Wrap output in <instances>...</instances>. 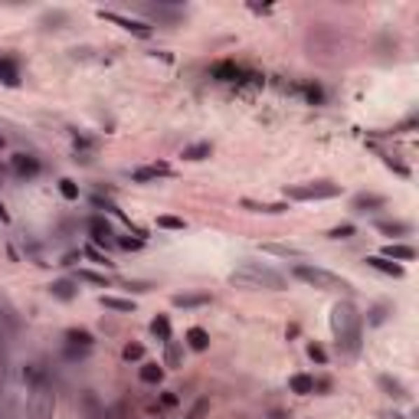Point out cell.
<instances>
[{"label": "cell", "instance_id": "39", "mask_svg": "<svg viewBox=\"0 0 419 419\" xmlns=\"http://www.w3.org/2000/svg\"><path fill=\"white\" fill-rule=\"evenodd\" d=\"M308 357L318 360V364H328V354H324V348H318V344H308Z\"/></svg>", "mask_w": 419, "mask_h": 419}, {"label": "cell", "instance_id": "26", "mask_svg": "<svg viewBox=\"0 0 419 419\" xmlns=\"http://www.w3.org/2000/svg\"><path fill=\"white\" fill-rule=\"evenodd\" d=\"M66 341H69V344H76V348H85V350L95 344V338H92L89 331H82V328H69V331H66Z\"/></svg>", "mask_w": 419, "mask_h": 419}, {"label": "cell", "instance_id": "8", "mask_svg": "<svg viewBox=\"0 0 419 419\" xmlns=\"http://www.w3.org/2000/svg\"><path fill=\"white\" fill-rule=\"evenodd\" d=\"M99 17L115 23V27H121V30L135 33V36H151V23H141V20H135V17H121V13H115V11H99Z\"/></svg>", "mask_w": 419, "mask_h": 419}, {"label": "cell", "instance_id": "42", "mask_svg": "<svg viewBox=\"0 0 419 419\" xmlns=\"http://www.w3.org/2000/svg\"><path fill=\"white\" fill-rule=\"evenodd\" d=\"M387 321V308H373L370 311V324H383Z\"/></svg>", "mask_w": 419, "mask_h": 419}, {"label": "cell", "instance_id": "14", "mask_svg": "<svg viewBox=\"0 0 419 419\" xmlns=\"http://www.w3.org/2000/svg\"><path fill=\"white\" fill-rule=\"evenodd\" d=\"M89 233H92V246H109L111 242V226L105 217H92L89 220Z\"/></svg>", "mask_w": 419, "mask_h": 419}, {"label": "cell", "instance_id": "23", "mask_svg": "<svg viewBox=\"0 0 419 419\" xmlns=\"http://www.w3.org/2000/svg\"><path fill=\"white\" fill-rule=\"evenodd\" d=\"M213 76H217L220 82H236L242 76V69L236 66V62H217V66H213Z\"/></svg>", "mask_w": 419, "mask_h": 419}, {"label": "cell", "instance_id": "1", "mask_svg": "<svg viewBox=\"0 0 419 419\" xmlns=\"http://www.w3.org/2000/svg\"><path fill=\"white\" fill-rule=\"evenodd\" d=\"M331 334L338 341V348L348 354V357H357L360 354V334H364V318L360 311L350 305V301H338L331 308Z\"/></svg>", "mask_w": 419, "mask_h": 419}, {"label": "cell", "instance_id": "50", "mask_svg": "<svg viewBox=\"0 0 419 419\" xmlns=\"http://www.w3.org/2000/svg\"><path fill=\"white\" fill-rule=\"evenodd\" d=\"M0 177H4V167H0Z\"/></svg>", "mask_w": 419, "mask_h": 419}, {"label": "cell", "instance_id": "36", "mask_svg": "<svg viewBox=\"0 0 419 419\" xmlns=\"http://www.w3.org/2000/svg\"><path fill=\"white\" fill-rule=\"evenodd\" d=\"M121 357H125V360H141V357H144V348H141V344H125Z\"/></svg>", "mask_w": 419, "mask_h": 419}, {"label": "cell", "instance_id": "46", "mask_svg": "<svg viewBox=\"0 0 419 419\" xmlns=\"http://www.w3.org/2000/svg\"><path fill=\"white\" fill-rule=\"evenodd\" d=\"M0 419H17V416H13V403H7V406H4V413H0Z\"/></svg>", "mask_w": 419, "mask_h": 419}, {"label": "cell", "instance_id": "37", "mask_svg": "<svg viewBox=\"0 0 419 419\" xmlns=\"http://www.w3.org/2000/svg\"><path fill=\"white\" fill-rule=\"evenodd\" d=\"M4 383H7V348L0 344V393H4Z\"/></svg>", "mask_w": 419, "mask_h": 419}, {"label": "cell", "instance_id": "13", "mask_svg": "<svg viewBox=\"0 0 419 419\" xmlns=\"http://www.w3.org/2000/svg\"><path fill=\"white\" fill-rule=\"evenodd\" d=\"M242 210H249V213H266V217H282V213H289V203H262V200H242Z\"/></svg>", "mask_w": 419, "mask_h": 419}, {"label": "cell", "instance_id": "30", "mask_svg": "<svg viewBox=\"0 0 419 419\" xmlns=\"http://www.w3.org/2000/svg\"><path fill=\"white\" fill-rule=\"evenodd\" d=\"M151 334L160 341H170V321L164 318V315H158V318L151 321Z\"/></svg>", "mask_w": 419, "mask_h": 419}, {"label": "cell", "instance_id": "3", "mask_svg": "<svg viewBox=\"0 0 419 419\" xmlns=\"http://www.w3.org/2000/svg\"><path fill=\"white\" fill-rule=\"evenodd\" d=\"M291 275H295L298 282H305V285H311V289H318V291H341V295H354V285H350L344 275L321 269V266L298 262V266L291 269Z\"/></svg>", "mask_w": 419, "mask_h": 419}, {"label": "cell", "instance_id": "32", "mask_svg": "<svg viewBox=\"0 0 419 419\" xmlns=\"http://www.w3.org/2000/svg\"><path fill=\"white\" fill-rule=\"evenodd\" d=\"M60 193L66 200H79V184H76V180H69V177H62L60 180Z\"/></svg>", "mask_w": 419, "mask_h": 419}, {"label": "cell", "instance_id": "20", "mask_svg": "<svg viewBox=\"0 0 419 419\" xmlns=\"http://www.w3.org/2000/svg\"><path fill=\"white\" fill-rule=\"evenodd\" d=\"M377 230L383 233V236H393V240H397V236H409V233H413V226H409V223H403V220H380Z\"/></svg>", "mask_w": 419, "mask_h": 419}, {"label": "cell", "instance_id": "4", "mask_svg": "<svg viewBox=\"0 0 419 419\" xmlns=\"http://www.w3.org/2000/svg\"><path fill=\"white\" fill-rule=\"evenodd\" d=\"M56 413V390L46 380V373L30 383V406H27V419H53Z\"/></svg>", "mask_w": 419, "mask_h": 419}, {"label": "cell", "instance_id": "38", "mask_svg": "<svg viewBox=\"0 0 419 419\" xmlns=\"http://www.w3.org/2000/svg\"><path fill=\"white\" fill-rule=\"evenodd\" d=\"M85 256H89V259H95V262H102V266H109V256H105V252L102 249H95V246H85Z\"/></svg>", "mask_w": 419, "mask_h": 419}, {"label": "cell", "instance_id": "49", "mask_svg": "<svg viewBox=\"0 0 419 419\" xmlns=\"http://www.w3.org/2000/svg\"><path fill=\"white\" fill-rule=\"evenodd\" d=\"M4 144H7V138H4V135H0V148H4Z\"/></svg>", "mask_w": 419, "mask_h": 419}, {"label": "cell", "instance_id": "7", "mask_svg": "<svg viewBox=\"0 0 419 419\" xmlns=\"http://www.w3.org/2000/svg\"><path fill=\"white\" fill-rule=\"evenodd\" d=\"M141 13H148L151 20L167 23V27H177L184 20V7L177 4H141Z\"/></svg>", "mask_w": 419, "mask_h": 419}, {"label": "cell", "instance_id": "44", "mask_svg": "<svg viewBox=\"0 0 419 419\" xmlns=\"http://www.w3.org/2000/svg\"><path fill=\"white\" fill-rule=\"evenodd\" d=\"M121 249H141V240H118Z\"/></svg>", "mask_w": 419, "mask_h": 419}, {"label": "cell", "instance_id": "27", "mask_svg": "<svg viewBox=\"0 0 419 419\" xmlns=\"http://www.w3.org/2000/svg\"><path fill=\"white\" fill-rule=\"evenodd\" d=\"M380 387L387 390V397H393V399H409L406 387H403L399 380H393V377H380Z\"/></svg>", "mask_w": 419, "mask_h": 419}, {"label": "cell", "instance_id": "15", "mask_svg": "<svg viewBox=\"0 0 419 419\" xmlns=\"http://www.w3.org/2000/svg\"><path fill=\"white\" fill-rule=\"evenodd\" d=\"M387 203V200L380 197V193H357V197L350 200V210L354 213H370V210H380Z\"/></svg>", "mask_w": 419, "mask_h": 419}, {"label": "cell", "instance_id": "16", "mask_svg": "<svg viewBox=\"0 0 419 419\" xmlns=\"http://www.w3.org/2000/svg\"><path fill=\"white\" fill-rule=\"evenodd\" d=\"M367 266L370 269H377V272H383V275H390V279H403V266H399V262L383 259V256H367Z\"/></svg>", "mask_w": 419, "mask_h": 419}, {"label": "cell", "instance_id": "31", "mask_svg": "<svg viewBox=\"0 0 419 419\" xmlns=\"http://www.w3.org/2000/svg\"><path fill=\"white\" fill-rule=\"evenodd\" d=\"M79 282H89V285H99V289H109V275L92 269H79Z\"/></svg>", "mask_w": 419, "mask_h": 419}, {"label": "cell", "instance_id": "2", "mask_svg": "<svg viewBox=\"0 0 419 419\" xmlns=\"http://www.w3.org/2000/svg\"><path fill=\"white\" fill-rule=\"evenodd\" d=\"M230 285L249 289V291H285L289 289V279L282 272L262 266V262H242L240 269L230 272Z\"/></svg>", "mask_w": 419, "mask_h": 419}, {"label": "cell", "instance_id": "43", "mask_svg": "<svg viewBox=\"0 0 419 419\" xmlns=\"http://www.w3.org/2000/svg\"><path fill=\"white\" fill-rule=\"evenodd\" d=\"M305 95H308L311 102H321V99H324V92H321L318 85H305Z\"/></svg>", "mask_w": 419, "mask_h": 419}, {"label": "cell", "instance_id": "35", "mask_svg": "<svg viewBox=\"0 0 419 419\" xmlns=\"http://www.w3.org/2000/svg\"><path fill=\"white\" fill-rule=\"evenodd\" d=\"M167 344V367H180V348L177 341H164Z\"/></svg>", "mask_w": 419, "mask_h": 419}, {"label": "cell", "instance_id": "6", "mask_svg": "<svg viewBox=\"0 0 419 419\" xmlns=\"http://www.w3.org/2000/svg\"><path fill=\"white\" fill-rule=\"evenodd\" d=\"M308 50H311V56H315V53H318V56L338 53L341 50V33L328 30V27H315V30L308 33Z\"/></svg>", "mask_w": 419, "mask_h": 419}, {"label": "cell", "instance_id": "28", "mask_svg": "<svg viewBox=\"0 0 419 419\" xmlns=\"http://www.w3.org/2000/svg\"><path fill=\"white\" fill-rule=\"evenodd\" d=\"M138 377H141V383H160L164 380V367L160 364H144L138 370Z\"/></svg>", "mask_w": 419, "mask_h": 419}, {"label": "cell", "instance_id": "10", "mask_svg": "<svg viewBox=\"0 0 419 419\" xmlns=\"http://www.w3.org/2000/svg\"><path fill=\"white\" fill-rule=\"evenodd\" d=\"M79 409H82V419H105V406H102L99 393L85 390L79 397Z\"/></svg>", "mask_w": 419, "mask_h": 419}, {"label": "cell", "instance_id": "22", "mask_svg": "<svg viewBox=\"0 0 419 419\" xmlns=\"http://www.w3.org/2000/svg\"><path fill=\"white\" fill-rule=\"evenodd\" d=\"M213 154V144L210 141H197V144H187L184 148V160H207Z\"/></svg>", "mask_w": 419, "mask_h": 419}, {"label": "cell", "instance_id": "9", "mask_svg": "<svg viewBox=\"0 0 419 419\" xmlns=\"http://www.w3.org/2000/svg\"><path fill=\"white\" fill-rule=\"evenodd\" d=\"M11 167H13V174H17L20 180H30V177H36V174H40V160L30 158V154H13Z\"/></svg>", "mask_w": 419, "mask_h": 419}, {"label": "cell", "instance_id": "41", "mask_svg": "<svg viewBox=\"0 0 419 419\" xmlns=\"http://www.w3.org/2000/svg\"><path fill=\"white\" fill-rule=\"evenodd\" d=\"M125 289H131V291H154V285H151V282H125Z\"/></svg>", "mask_w": 419, "mask_h": 419}, {"label": "cell", "instance_id": "51", "mask_svg": "<svg viewBox=\"0 0 419 419\" xmlns=\"http://www.w3.org/2000/svg\"><path fill=\"white\" fill-rule=\"evenodd\" d=\"M272 419H282V416H272Z\"/></svg>", "mask_w": 419, "mask_h": 419}, {"label": "cell", "instance_id": "29", "mask_svg": "<svg viewBox=\"0 0 419 419\" xmlns=\"http://www.w3.org/2000/svg\"><path fill=\"white\" fill-rule=\"evenodd\" d=\"M187 344H190L193 350H207V348H210V334H207L203 328H190V331H187Z\"/></svg>", "mask_w": 419, "mask_h": 419}, {"label": "cell", "instance_id": "48", "mask_svg": "<svg viewBox=\"0 0 419 419\" xmlns=\"http://www.w3.org/2000/svg\"><path fill=\"white\" fill-rule=\"evenodd\" d=\"M390 419H406V416H403V413H393V416H390Z\"/></svg>", "mask_w": 419, "mask_h": 419}, {"label": "cell", "instance_id": "33", "mask_svg": "<svg viewBox=\"0 0 419 419\" xmlns=\"http://www.w3.org/2000/svg\"><path fill=\"white\" fill-rule=\"evenodd\" d=\"M158 226H160V230H187V223L180 220V217H167V213L158 217Z\"/></svg>", "mask_w": 419, "mask_h": 419}, {"label": "cell", "instance_id": "17", "mask_svg": "<svg viewBox=\"0 0 419 419\" xmlns=\"http://www.w3.org/2000/svg\"><path fill=\"white\" fill-rule=\"evenodd\" d=\"M0 82H4V85H20V69H17V60L0 56Z\"/></svg>", "mask_w": 419, "mask_h": 419}, {"label": "cell", "instance_id": "24", "mask_svg": "<svg viewBox=\"0 0 419 419\" xmlns=\"http://www.w3.org/2000/svg\"><path fill=\"white\" fill-rule=\"evenodd\" d=\"M174 308H203L210 305V295H174Z\"/></svg>", "mask_w": 419, "mask_h": 419}, {"label": "cell", "instance_id": "11", "mask_svg": "<svg viewBox=\"0 0 419 419\" xmlns=\"http://www.w3.org/2000/svg\"><path fill=\"white\" fill-rule=\"evenodd\" d=\"M158 177H170V167L164 164V160H158V164H148V167L131 170V180H135V184H148V180H158Z\"/></svg>", "mask_w": 419, "mask_h": 419}, {"label": "cell", "instance_id": "25", "mask_svg": "<svg viewBox=\"0 0 419 419\" xmlns=\"http://www.w3.org/2000/svg\"><path fill=\"white\" fill-rule=\"evenodd\" d=\"M102 308H109V311H125V315H131L135 311V301L131 298H115V295H102Z\"/></svg>", "mask_w": 419, "mask_h": 419}, {"label": "cell", "instance_id": "12", "mask_svg": "<svg viewBox=\"0 0 419 419\" xmlns=\"http://www.w3.org/2000/svg\"><path fill=\"white\" fill-rule=\"evenodd\" d=\"M380 256H383V259H390V262H413V259H416V249H413V246H406V242H387Z\"/></svg>", "mask_w": 419, "mask_h": 419}, {"label": "cell", "instance_id": "21", "mask_svg": "<svg viewBox=\"0 0 419 419\" xmlns=\"http://www.w3.org/2000/svg\"><path fill=\"white\" fill-rule=\"evenodd\" d=\"M291 393H298V397H311L315 393V377H308V373H295V377L289 380Z\"/></svg>", "mask_w": 419, "mask_h": 419}, {"label": "cell", "instance_id": "18", "mask_svg": "<svg viewBox=\"0 0 419 419\" xmlns=\"http://www.w3.org/2000/svg\"><path fill=\"white\" fill-rule=\"evenodd\" d=\"M262 252H272V256H282V259H305V249H298V246H285V242H266Z\"/></svg>", "mask_w": 419, "mask_h": 419}, {"label": "cell", "instance_id": "47", "mask_svg": "<svg viewBox=\"0 0 419 419\" xmlns=\"http://www.w3.org/2000/svg\"><path fill=\"white\" fill-rule=\"evenodd\" d=\"M0 223H11V213L4 210V203H0Z\"/></svg>", "mask_w": 419, "mask_h": 419}, {"label": "cell", "instance_id": "5", "mask_svg": "<svg viewBox=\"0 0 419 419\" xmlns=\"http://www.w3.org/2000/svg\"><path fill=\"white\" fill-rule=\"evenodd\" d=\"M285 197L289 200H331V197H341V184H331V180L291 184V187H285Z\"/></svg>", "mask_w": 419, "mask_h": 419}, {"label": "cell", "instance_id": "45", "mask_svg": "<svg viewBox=\"0 0 419 419\" xmlns=\"http://www.w3.org/2000/svg\"><path fill=\"white\" fill-rule=\"evenodd\" d=\"M160 403H164V406H177V397H174V393H164V397H160Z\"/></svg>", "mask_w": 419, "mask_h": 419}, {"label": "cell", "instance_id": "19", "mask_svg": "<svg viewBox=\"0 0 419 419\" xmlns=\"http://www.w3.org/2000/svg\"><path fill=\"white\" fill-rule=\"evenodd\" d=\"M50 295H53V298H60V301H72L76 295H79V289H76V282L60 279V282H53V285H50Z\"/></svg>", "mask_w": 419, "mask_h": 419}, {"label": "cell", "instance_id": "34", "mask_svg": "<svg viewBox=\"0 0 419 419\" xmlns=\"http://www.w3.org/2000/svg\"><path fill=\"white\" fill-rule=\"evenodd\" d=\"M354 233H357V230H354L350 223H341V226H334V230H331L328 236H331V240H350Z\"/></svg>", "mask_w": 419, "mask_h": 419}, {"label": "cell", "instance_id": "40", "mask_svg": "<svg viewBox=\"0 0 419 419\" xmlns=\"http://www.w3.org/2000/svg\"><path fill=\"white\" fill-rule=\"evenodd\" d=\"M207 399H197V403H193V409H190V416L187 419H203V413H207Z\"/></svg>", "mask_w": 419, "mask_h": 419}]
</instances>
